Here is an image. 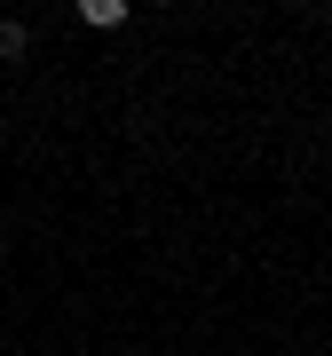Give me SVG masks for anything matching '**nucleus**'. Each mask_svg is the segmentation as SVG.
<instances>
[{
  "label": "nucleus",
  "mask_w": 332,
  "mask_h": 356,
  "mask_svg": "<svg viewBox=\"0 0 332 356\" xmlns=\"http://www.w3.org/2000/svg\"><path fill=\"white\" fill-rule=\"evenodd\" d=\"M79 24L88 32H119L127 24V0H79Z\"/></svg>",
  "instance_id": "f257e3e1"
},
{
  "label": "nucleus",
  "mask_w": 332,
  "mask_h": 356,
  "mask_svg": "<svg viewBox=\"0 0 332 356\" xmlns=\"http://www.w3.org/2000/svg\"><path fill=\"white\" fill-rule=\"evenodd\" d=\"M24 48H32V32H24V24H8V16H0V56H24Z\"/></svg>",
  "instance_id": "f03ea898"
}]
</instances>
